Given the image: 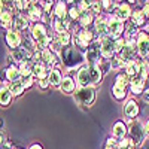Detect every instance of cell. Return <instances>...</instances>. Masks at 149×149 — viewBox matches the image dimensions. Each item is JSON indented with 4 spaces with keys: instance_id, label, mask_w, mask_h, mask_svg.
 Here are the masks:
<instances>
[{
    "instance_id": "obj_1",
    "label": "cell",
    "mask_w": 149,
    "mask_h": 149,
    "mask_svg": "<svg viewBox=\"0 0 149 149\" xmlns=\"http://www.w3.org/2000/svg\"><path fill=\"white\" fill-rule=\"evenodd\" d=\"M61 61L69 67V69H73V67H76L79 64H82V61H84V57L76 51L74 48H64L63 51H61Z\"/></svg>"
},
{
    "instance_id": "obj_2",
    "label": "cell",
    "mask_w": 149,
    "mask_h": 149,
    "mask_svg": "<svg viewBox=\"0 0 149 149\" xmlns=\"http://www.w3.org/2000/svg\"><path fill=\"white\" fill-rule=\"evenodd\" d=\"M74 97L81 104L85 106H91L95 100V91L91 88V86H81V88L74 93Z\"/></svg>"
},
{
    "instance_id": "obj_3",
    "label": "cell",
    "mask_w": 149,
    "mask_h": 149,
    "mask_svg": "<svg viewBox=\"0 0 149 149\" xmlns=\"http://www.w3.org/2000/svg\"><path fill=\"white\" fill-rule=\"evenodd\" d=\"M130 134H131V139H133V143L134 146H140L143 139H145V130L142 127V124L139 121H134L133 125L130 128Z\"/></svg>"
},
{
    "instance_id": "obj_4",
    "label": "cell",
    "mask_w": 149,
    "mask_h": 149,
    "mask_svg": "<svg viewBox=\"0 0 149 149\" xmlns=\"http://www.w3.org/2000/svg\"><path fill=\"white\" fill-rule=\"evenodd\" d=\"M33 37L37 40V45L40 48H46L49 45V37L46 36V31H45V27L42 24H36L33 27Z\"/></svg>"
},
{
    "instance_id": "obj_5",
    "label": "cell",
    "mask_w": 149,
    "mask_h": 149,
    "mask_svg": "<svg viewBox=\"0 0 149 149\" xmlns=\"http://www.w3.org/2000/svg\"><path fill=\"white\" fill-rule=\"evenodd\" d=\"M133 57H134V48L133 45H125L121 51H119V55L116 57L122 64H130L133 63Z\"/></svg>"
},
{
    "instance_id": "obj_6",
    "label": "cell",
    "mask_w": 149,
    "mask_h": 149,
    "mask_svg": "<svg viewBox=\"0 0 149 149\" xmlns=\"http://www.w3.org/2000/svg\"><path fill=\"white\" fill-rule=\"evenodd\" d=\"M113 51H116L115 48V40L112 37H104L102 40V57L104 58H110Z\"/></svg>"
},
{
    "instance_id": "obj_7",
    "label": "cell",
    "mask_w": 149,
    "mask_h": 149,
    "mask_svg": "<svg viewBox=\"0 0 149 149\" xmlns=\"http://www.w3.org/2000/svg\"><path fill=\"white\" fill-rule=\"evenodd\" d=\"M137 49L140 57H148L149 55V36L146 33H140L139 42H137Z\"/></svg>"
},
{
    "instance_id": "obj_8",
    "label": "cell",
    "mask_w": 149,
    "mask_h": 149,
    "mask_svg": "<svg viewBox=\"0 0 149 149\" xmlns=\"http://www.w3.org/2000/svg\"><path fill=\"white\" fill-rule=\"evenodd\" d=\"M78 82L81 84V86H88L90 84H93L90 67L84 66V67L79 69V72H78Z\"/></svg>"
},
{
    "instance_id": "obj_9",
    "label": "cell",
    "mask_w": 149,
    "mask_h": 149,
    "mask_svg": "<svg viewBox=\"0 0 149 149\" xmlns=\"http://www.w3.org/2000/svg\"><path fill=\"white\" fill-rule=\"evenodd\" d=\"M122 29H124V26H122L121 19L116 18V19H110L109 21V34H110L112 39H118L119 34L122 33Z\"/></svg>"
},
{
    "instance_id": "obj_10",
    "label": "cell",
    "mask_w": 149,
    "mask_h": 149,
    "mask_svg": "<svg viewBox=\"0 0 149 149\" xmlns=\"http://www.w3.org/2000/svg\"><path fill=\"white\" fill-rule=\"evenodd\" d=\"M115 14L118 19H127L130 17V6L127 3H119L115 6Z\"/></svg>"
},
{
    "instance_id": "obj_11",
    "label": "cell",
    "mask_w": 149,
    "mask_h": 149,
    "mask_svg": "<svg viewBox=\"0 0 149 149\" xmlns=\"http://www.w3.org/2000/svg\"><path fill=\"white\" fill-rule=\"evenodd\" d=\"M74 40L78 42V45H81V46H86L91 40H93V33L91 31H81V33H78V36L74 37Z\"/></svg>"
},
{
    "instance_id": "obj_12",
    "label": "cell",
    "mask_w": 149,
    "mask_h": 149,
    "mask_svg": "<svg viewBox=\"0 0 149 149\" xmlns=\"http://www.w3.org/2000/svg\"><path fill=\"white\" fill-rule=\"evenodd\" d=\"M6 42H8V45H9L10 48L17 49V48H19L21 39H19V36H18L17 31H8V33H6Z\"/></svg>"
},
{
    "instance_id": "obj_13",
    "label": "cell",
    "mask_w": 149,
    "mask_h": 149,
    "mask_svg": "<svg viewBox=\"0 0 149 149\" xmlns=\"http://www.w3.org/2000/svg\"><path fill=\"white\" fill-rule=\"evenodd\" d=\"M124 112H125V115L128 118H136L139 115V106L137 103H136L134 100H130L127 104H125V109H124Z\"/></svg>"
},
{
    "instance_id": "obj_14",
    "label": "cell",
    "mask_w": 149,
    "mask_h": 149,
    "mask_svg": "<svg viewBox=\"0 0 149 149\" xmlns=\"http://www.w3.org/2000/svg\"><path fill=\"white\" fill-rule=\"evenodd\" d=\"M48 81H49V84H51V85L58 86V85H61V82H63V78H61V73H60L57 69H54V70L49 72Z\"/></svg>"
},
{
    "instance_id": "obj_15",
    "label": "cell",
    "mask_w": 149,
    "mask_h": 149,
    "mask_svg": "<svg viewBox=\"0 0 149 149\" xmlns=\"http://www.w3.org/2000/svg\"><path fill=\"white\" fill-rule=\"evenodd\" d=\"M112 93H113V97L116 100H122V98L125 97V85L121 84V82H116L113 85V88H112Z\"/></svg>"
},
{
    "instance_id": "obj_16",
    "label": "cell",
    "mask_w": 149,
    "mask_h": 149,
    "mask_svg": "<svg viewBox=\"0 0 149 149\" xmlns=\"http://www.w3.org/2000/svg\"><path fill=\"white\" fill-rule=\"evenodd\" d=\"M27 15H29L30 19L36 21V19H39L42 17V12H40V9L37 8L34 3H29V6H27Z\"/></svg>"
},
{
    "instance_id": "obj_17",
    "label": "cell",
    "mask_w": 149,
    "mask_h": 149,
    "mask_svg": "<svg viewBox=\"0 0 149 149\" xmlns=\"http://www.w3.org/2000/svg\"><path fill=\"white\" fill-rule=\"evenodd\" d=\"M12 57H14V60L15 61H26V58H30V52L27 51L26 48H17L15 51H14V54H12Z\"/></svg>"
},
{
    "instance_id": "obj_18",
    "label": "cell",
    "mask_w": 149,
    "mask_h": 149,
    "mask_svg": "<svg viewBox=\"0 0 149 149\" xmlns=\"http://www.w3.org/2000/svg\"><path fill=\"white\" fill-rule=\"evenodd\" d=\"M60 90H61V93L70 94L74 90V81L72 78H64L63 82H61V85H60Z\"/></svg>"
},
{
    "instance_id": "obj_19",
    "label": "cell",
    "mask_w": 149,
    "mask_h": 149,
    "mask_svg": "<svg viewBox=\"0 0 149 149\" xmlns=\"http://www.w3.org/2000/svg\"><path fill=\"white\" fill-rule=\"evenodd\" d=\"M40 61L43 64L46 66H51L54 64V61H55V57L51 51H48V49H43V51H40Z\"/></svg>"
},
{
    "instance_id": "obj_20",
    "label": "cell",
    "mask_w": 149,
    "mask_h": 149,
    "mask_svg": "<svg viewBox=\"0 0 149 149\" xmlns=\"http://www.w3.org/2000/svg\"><path fill=\"white\" fill-rule=\"evenodd\" d=\"M6 78H8L10 82H17V81H19V78H21L19 69H17L15 66L8 67V70H6Z\"/></svg>"
},
{
    "instance_id": "obj_21",
    "label": "cell",
    "mask_w": 149,
    "mask_h": 149,
    "mask_svg": "<svg viewBox=\"0 0 149 149\" xmlns=\"http://www.w3.org/2000/svg\"><path fill=\"white\" fill-rule=\"evenodd\" d=\"M143 86H145V81L143 78H133L131 79V91L134 94H140L143 91Z\"/></svg>"
},
{
    "instance_id": "obj_22",
    "label": "cell",
    "mask_w": 149,
    "mask_h": 149,
    "mask_svg": "<svg viewBox=\"0 0 149 149\" xmlns=\"http://www.w3.org/2000/svg\"><path fill=\"white\" fill-rule=\"evenodd\" d=\"M90 72H91V79H93V84H100L102 76H103V73H102L100 67L95 66V64H93V66H90Z\"/></svg>"
},
{
    "instance_id": "obj_23",
    "label": "cell",
    "mask_w": 149,
    "mask_h": 149,
    "mask_svg": "<svg viewBox=\"0 0 149 149\" xmlns=\"http://www.w3.org/2000/svg\"><path fill=\"white\" fill-rule=\"evenodd\" d=\"M46 67H45V64H39V63H36L34 66H33V74L36 78H39V81L40 79H45V76H46Z\"/></svg>"
},
{
    "instance_id": "obj_24",
    "label": "cell",
    "mask_w": 149,
    "mask_h": 149,
    "mask_svg": "<svg viewBox=\"0 0 149 149\" xmlns=\"http://www.w3.org/2000/svg\"><path fill=\"white\" fill-rule=\"evenodd\" d=\"M127 134V128H125V124L124 122H116L115 127H113V136L118 139H124V136Z\"/></svg>"
},
{
    "instance_id": "obj_25",
    "label": "cell",
    "mask_w": 149,
    "mask_h": 149,
    "mask_svg": "<svg viewBox=\"0 0 149 149\" xmlns=\"http://www.w3.org/2000/svg\"><path fill=\"white\" fill-rule=\"evenodd\" d=\"M95 29L98 31V36H106L109 33V22H106L104 19H97Z\"/></svg>"
},
{
    "instance_id": "obj_26",
    "label": "cell",
    "mask_w": 149,
    "mask_h": 149,
    "mask_svg": "<svg viewBox=\"0 0 149 149\" xmlns=\"http://www.w3.org/2000/svg\"><path fill=\"white\" fill-rule=\"evenodd\" d=\"M145 12L143 9H134V14H133V24L134 26H140V24H143L145 21Z\"/></svg>"
},
{
    "instance_id": "obj_27",
    "label": "cell",
    "mask_w": 149,
    "mask_h": 149,
    "mask_svg": "<svg viewBox=\"0 0 149 149\" xmlns=\"http://www.w3.org/2000/svg\"><path fill=\"white\" fill-rule=\"evenodd\" d=\"M10 90H8L6 86L2 85V93H0V102H2V106H8L10 103Z\"/></svg>"
},
{
    "instance_id": "obj_28",
    "label": "cell",
    "mask_w": 149,
    "mask_h": 149,
    "mask_svg": "<svg viewBox=\"0 0 149 149\" xmlns=\"http://www.w3.org/2000/svg\"><path fill=\"white\" fill-rule=\"evenodd\" d=\"M27 26H29V21H27L26 18H22V17H15V19H14V27H15L17 31L26 30Z\"/></svg>"
},
{
    "instance_id": "obj_29",
    "label": "cell",
    "mask_w": 149,
    "mask_h": 149,
    "mask_svg": "<svg viewBox=\"0 0 149 149\" xmlns=\"http://www.w3.org/2000/svg\"><path fill=\"white\" fill-rule=\"evenodd\" d=\"M10 93L14 95H21L22 91H24V85H22V81H17V82H12L10 84Z\"/></svg>"
},
{
    "instance_id": "obj_30",
    "label": "cell",
    "mask_w": 149,
    "mask_h": 149,
    "mask_svg": "<svg viewBox=\"0 0 149 149\" xmlns=\"http://www.w3.org/2000/svg\"><path fill=\"white\" fill-rule=\"evenodd\" d=\"M125 73L128 74L130 78H134L137 73H140V66H139V64H136L134 61H133V63H130V64L127 66V70H125Z\"/></svg>"
},
{
    "instance_id": "obj_31",
    "label": "cell",
    "mask_w": 149,
    "mask_h": 149,
    "mask_svg": "<svg viewBox=\"0 0 149 149\" xmlns=\"http://www.w3.org/2000/svg\"><path fill=\"white\" fill-rule=\"evenodd\" d=\"M19 73H21V76L22 78H30V74L33 73V67L27 63V61H24V63L21 64V67H19Z\"/></svg>"
},
{
    "instance_id": "obj_32",
    "label": "cell",
    "mask_w": 149,
    "mask_h": 149,
    "mask_svg": "<svg viewBox=\"0 0 149 149\" xmlns=\"http://www.w3.org/2000/svg\"><path fill=\"white\" fill-rule=\"evenodd\" d=\"M91 19H93V15L90 14L88 10H82V12H81L79 21H81V24H82V26H88V24L91 22Z\"/></svg>"
},
{
    "instance_id": "obj_33",
    "label": "cell",
    "mask_w": 149,
    "mask_h": 149,
    "mask_svg": "<svg viewBox=\"0 0 149 149\" xmlns=\"http://www.w3.org/2000/svg\"><path fill=\"white\" fill-rule=\"evenodd\" d=\"M12 24V15L8 10H2V26L3 27H9Z\"/></svg>"
},
{
    "instance_id": "obj_34",
    "label": "cell",
    "mask_w": 149,
    "mask_h": 149,
    "mask_svg": "<svg viewBox=\"0 0 149 149\" xmlns=\"http://www.w3.org/2000/svg\"><path fill=\"white\" fill-rule=\"evenodd\" d=\"M55 14H57V17H58L60 19H64V18H66V5H64L63 2H58Z\"/></svg>"
},
{
    "instance_id": "obj_35",
    "label": "cell",
    "mask_w": 149,
    "mask_h": 149,
    "mask_svg": "<svg viewBox=\"0 0 149 149\" xmlns=\"http://www.w3.org/2000/svg\"><path fill=\"white\" fill-rule=\"evenodd\" d=\"M61 45H67L69 43V33L67 31H64V33H58V39H57Z\"/></svg>"
},
{
    "instance_id": "obj_36",
    "label": "cell",
    "mask_w": 149,
    "mask_h": 149,
    "mask_svg": "<svg viewBox=\"0 0 149 149\" xmlns=\"http://www.w3.org/2000/svg\"><path fill=\"white\" fill-rule=\"evenodd\" d=\"M148 73H149V66H148L146 61H143V63L140 64V78H145Z\"/></svg>"
},
{
    "instance_id": "obj_37",
    "label": "cell",
    "mask_w": 149,
    "mask_h": 149,
    "mask_svg": "<svg viewBox=\"0 0 149 149\" xmlns=\"http://www.w3.org/2000/svg\"><path fill=\"white\" fill-rule=\"evenodd\" d=\"M70 17L72 18H79L81 17V12H79V9H70Z\"/></svg>"
},
{
    "instance_id": "obj_38",
    "label": "cell",
    "mask_w": 149,
    "mask_h": 149,
    "mask_svg": "<svg viewBox=\"0 0 149 149\" xmlns=\"http://www.w3.org/2000/svg\"><path fill=\"white\" fill-rule=\"evenodd\" d=\"M31 84H33L31 78H24V81H22V85H24V88H27V86H31Z\"/></svg>"
},
{
    "instance_id": "obj_39",
    "label": "cell",
    "mask_w": 149,
    "mask_h": 149,
    "mask_svg": "<svg viewBox=\"0 0 149 149\" xmlns=\"http://www.w3.org/2000/svg\"><path fill=\"white\" fill-rule=\"evenodd\" d=\"M102 6H103V9H107V10H110V6H112L110 0H103V2H102Z\"/></svg>"
},
{
    "instance_id": "obj_40",
    "label": "cell",
    "mask_w": 149,
    "mask_h": 149,
    "mask_svg": "<svg viewBox=\"0 0 149 149\" xmlns=\"http://www.w3.org/2000/svg\"><path fill=\"white\" fill-rule=\"evenodd\" d=\"M48 84H49V81H46V79H40L39 81V85H40V88H46V86H48Z\"/></svg>"
},
{
    "instance_id": "obj_41",
    "label": "cell",
    "mask_w": 149,
    "mask_h": 149,
    "mask_svg": "<svg viewBox=\"0 0 149 149\" xmlns=\"http://www.w3.org/2000/svg\"><path fill=\"white\" fill-rule=\"evenodd\" d=\"M143 12H145V14H146V15H149V0H148V2L145 3V8H143Z\"/></svg>"
},
{
    "instance_id": "obj_42",
    "label": "cell",
    "mask_w": 149,
    "mask_h": 149,
    "mask_svg": "<svg viewBox=\"0 0 149 149\" xmlns=\"http://www.w3.org/2000/svg\"><path fill=\"white\" fill-rule=\"evenodd\" d=\"M145 102H148V103H149V90L145 93Z\"/></svg>"
},
{
    "instance_id": "obj_43",
    "label": "cell",
    "mask_w": 149,
    "mask_h": 149,
    "mask_svg": "<svg viewBox=\"0 0 149 149\" xmlns=\"http://www.w3.org/2000/svg\"><path fill=\"white\" fill-rule=\"evenodd\" d=\"M30 149H43V148H42L40 145H33V146H31Z\"/></svg>"
},
{
    "instance_id": "obj_44",
    "label": "cell",
    "mask_w": 149,
    "mask_h": 149,
    "mask_svg": "<svg viewBox=\"0 0 149 149\" xmlns=\"http://www.w3.org/2000/svg\"><path fill=\"white\" fill-rule=\"evenodd\" d=\"M9 2H10V0H2V6H3V5H8Z\"/></svg>"
},
{
    "instance_id": "obj_45",
    "label": "cell",
    "mask_w": 149,
    "mask_h": 149,
    "mask_svg": "<svg viewBox=\"0 0 149 149\" xmlns=\"http://www.w3.org/2000/svg\"><path fill=\"white\" fill-rule=\"evenodd\" d=\"M146 133L149 134V121H148V124H146Z\"/></svg>"
},
{
    "instance_id": "obj_46",
    "label": "cell",
    "mask_w": 149,
    "mask_h": 149,
    "mask_svg": "<svg viewBox=\"0 0 149 149\" xmlns=\"http://www.w3.org/2000/svg\"><path fill=\"white\" fill-rule=\"evenodd\" d=\"M106 149H118V148H110V146H106Z\"/></svg>"
},
{
    "instance_id": "obj_47",
    "label": "cell",
    "mask_w": 149,
    "mask_h": 149,
    "mask_svg": "<svg viewBox=\"0 0 149 149\" xmlns=\"http://www.w3.org/2000/svg\"><path fill=\"white\" fill-rule=\"evenodd\" d=\"M148 31H149V27H148Z\"/></svg>"
},
{
    "instance_id": "obj_48",
    "label": "cell",
    "mask_w": 149,
    "mask_h": 149,
    "mask_svg": "<svg viewBox=\"0 0 149 149\" xmlns=\"http://www.w3.org/2000/svg\"><path fill=\"white\" fill-rule=\"evenodd\" d=\"M70 2H73V0H70Z\"/></svg>"
}]
</instances>
